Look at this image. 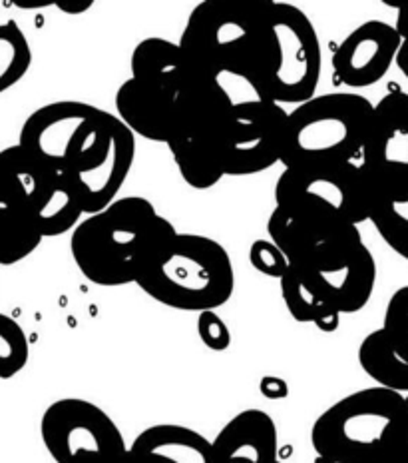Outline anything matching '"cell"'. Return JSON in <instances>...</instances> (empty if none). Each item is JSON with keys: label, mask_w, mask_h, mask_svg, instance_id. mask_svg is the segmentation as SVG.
Here are the masks:
<instances>
[{"label": "cell", "mask_w": 408, "mask_h": 463, "mask_svg": "<svg viewBox=\"0 0 408 463\" xmlns=\"http://www.w3.org/2000/svg\"><path fill=\"white\" fill-rule=\"evenodd\" d=\"M320 72L323 51L313 21L303 8L275 3L265 44L246 80L257 99L297 106L317 94Z\"/></svg>", "instance_id": "52a82bcc"}, {"label": "cell", "mask_w": 408, "mask_h": 463, "mask_svg": "<svg viewBox=\"0 0 408 463\" xmlns=\"http://www.w3.org/2000/svg\"><path fill=\"white\" fill-rule=\"evenodd\" d=\"M281 296L287 312L293 316V320L301 324H315L320 332H337L341 314L327 306L317 294L311 292V288L301 279V276L289 266L287 272L279 279Z\"/></svg>", "instance_id": "7402d4cb"}, {"label": "cell", "mask_w": 408, "mask_h": 463, "mask_svg": "<svg viewBox=\"0 0 408 463\" xmlns=\"http://www.w3.org/2000/svg\"><path fill=\"white\" fill-rule=\"evenodd\" d=\"M275 206L361 226L368 222V176L355 162L285 168L275 184Z\"/></svg>", "instance_id": "30bf717a"}, {"label": "cell", "mask_w": 408, "mask_h": 463, "mask_svg": "<svg viewBox=\"0 0 408 463\" xmlns=\"http://www.w3.org/2000/svg\"><path fill=\"white\" fill-rule=\"evenodd\" d=\"M23 11H42V8H56V0H8Z\"/></svg>", "instance_id": "1f68e13d"}, {"label": "cell", "mask_w": 408, "mask_h": 463, "mask_svg": "<svg viewBox=\"0 0 408 463\" xmlns=\"http://www.w3.org/2000/svg\"><path fill=\"white\" fill-rule=\"evenodd\" d=\"M94 3L96 0H56V8L64 14L78 16V14L88 13L94 6Z\"/></svg>", "instance_id": "4dcf8cb0"}, {"label": "cell", "mask_w": 408, "mask_h": 463, "mask_svg": "<svg viewBox=\"0 0 408 463\" xmlns=\"http://www.w3.org/2000/svg\"><path fill=\"white\" fill-rule=\"evenodd\" d=\"M396 66L398 71L404 74V79L408 80V34L403 36V43L401 48H398V54H396Z\"/></svg>", "instance_id": "d6a6232c"}, {"label": "cell", "mask_w": 408, "mask_h": 463, "mask_svg": "<svg viewBox=\"0 0 408 463\" xmlns=\"http://www.w3.org/2000/svg\"><path fill=\"white\" fill-rule=\"evenodd\" d=\"M289 110L255 99L236 102L223 146L226 176H254L281 164Z\"/></svg>", "instance_id": "4fadbf2b"}, {"label": "cell", "mask_w": 408, "mask_h": 463, "mask_svg": "<svg viewBox=\"0 0 408 463\" xmlns=\"http://www.w3.org/2000/svg\"><path fill=\"white\" fill-rule=\"evenodd\" d=\"M383 332L394 352L408 362V286L398 288L388 300Z\"/></svg>", "instance_id": "d4e9b609"}, {"label": "cell", "mask_w": 408, "mask_h": 463, "mask_svg": "<svg viewBox=\"0 0 408 463\" xmlns=\"http://www.w3.org/2000/svg\"><path fill=\"white\" fill-rule=\"evenodd\" d=\"M32 66V48L14 21L0 24V94L21 82Z\"/></svg>", "instance_id": "603a6c76"}, {"label": "cell", "mask_w": 408, "mask_h": 463, "mask_svg": "<svg viewBox=\"0 0 408 463\" xmlns=\"http://www.w3.org/2000/svg\"><path fill=\"white\" fill-rule=\"evenodd\" d=\"M176 232L150 200L125 196L80 220L72 230L70 252L88 282L120 288L138 282L150 260Z\"/></svg>", "instance_id": "7a4b0ae2"}, {"label": "cell", "mask_w": 408, "mask_h": 463, "mask_svg": "<svg viewBox=\"0 0 408 463\" xmlns=\"http://www.w3.org/2000/svg\"><path fill=\"white\" fill-rule=\"evenodd\" d=\"M375 104L357 92L315 94L289 110L285 168L355 162L363 154Z\"/></svg>", "instance_id": "5b68a950"}, {"label": "cell", "mask_w": 408, "mask_h": 463, "mask_svg": "<svg viewBox=\"0 0 408 463\" xmlns=\"http://www.w3.org/2000/svg\"><path fill=\"white\" fill-rule=\"evenodd\" d=\"M28 358L31 344L23 326L14 317L0 312V380H11L21 373Z\"/></svg>", "instance_id": "cb8c5ba5"}, {"label": "cell", "mask_w": 408, "mask_h": 463, "mask_svg": "<svg viewBox=\"0 0 408 463\" xmlns=\"http://www.w3.org/2000/svg\"><path fill=\"white\" fill-rule=\"evenodd\" d=\"M114 102L118 118L135 137L168 144L173 132V118H176V99L150 89L130 76L120 84Z\"/></svg>", "instance_id": "e0dca14e"}, {"label": "cell", "mask_w": 408, "mask_h": 463, "mask_svg": "<svg viewBox=\"0 0 408 463\" xmlns=\"http://www.w3.org/2000/svg\"><path fill=\"white\" fill-rule=\"evenodd\" d=\"M18 144L70 178L84 216L118 200L135 158V134L118 114L80 100L36 109L24 120Z\"/></svg>", "instance_id": "6da1fadb"}, {"label": "cell", "mask_w": 408, "mask_h": 463, "mask_svg": "<svg viewBox=\"0 0 408 463\" xmlns=\"http://www.w3.org/2000/svg\"><path fill=\"white\" fill-rule=\"evenodd\" d=\"M128 458L132 463H211V441L191 428L158 423L135 436Z\"/></svg>", "instance_id": "ffe728a7"}, {"label": "cell", "mask_w": 408, "mask_h": 463, "mask_svg": "<svg viewBox=\"0 0 408 463\" xmlns=\"http://www.w3.org/2000/svg\"><path fill=\"white\" fill-rule=\"evenodd\" d=\"M358 364L368 378L383 388L401 393L408 392V362L394 352L383 327L365 335L358 345Z\"/></svg>", "instance_id": "44dd1931"}, {"label": "cell", "mask_w": 408, "mask_h": 463, "mask_svg": "<svg viewBox=\"0 0 408 463\" xmlns=\"http://www.w3.org/2000/svg\"><path fill=\"white\" fill-rule=\"evenodd\" d=\"M135 286L172 310L199 314L231 300L236 269L218 240L176 232L155 252Z\"/></svg>", "instance_id": "3957f363"}, {"label": "cell", "mask_w": 408, "mask_h": 463, "mask_svg": "<svg viewBox=\"0 0 408 463\" xmlns=\"http://www.w3.org/2000/svg\"><path fill=\"white\" fill-rule=\"evenodd\" d=\"M277 463H279V461H277Z\"/></svg>", "instance_id": "d590c367"}, {"label": "cell", "mask_w": 408, "mask_h": 463, "mask_svg": "<svg viewBox=\"0 0 408 463\" xmlns=\"http://www.w3.org/2000/svg\"><path fill=\"white\" fill-rule=\"evenodd\" d=\"M363 168L371 176L408 174V94L393 90L375 104L363 146Z\"/></svg>", "instance_id": "9a60e30c"}, {"label": "cell", "mask_w": 408, "mask_h": 463, "mask_svg": "<svg viewBox=\"0 0 408 463\" xmlns=\"http://www.w3.org/2000/svg\"><path fill=\"white\" fill-rule=\"evenodd\" d=\"M279 433L264 410H243L211 439V463H277Z\"/></svg>", "instance_id": "2e32d148"}, {"label": "cell", "mask_w": 408, "mask_h": 463, "mask_svg": "<svg viewBox=\"0 0 408 463\" xmlns=\"http://www.w3.org/2000/svg\"><path fill=\"white\" fill-rule=\"evenodd\" d=\"M277 0H201L190 13L180 46L201 74L247 79L265 44Z\"/></svg>", "instance_id": "277c9868"}, {"label": "cell", "mask_w": 408, "mask_h": 463, "mask_svg": "<svg viewBox=\"0 0 408 463\" xmlns=\"http://www.w3.org/2000/svg\"><path fill=\"white\" fill-rule=\"evenodd\" d=\"M132 79L150 89L170 94L172 99L186 89L196 74L180 43L162 36H148L135 44L130 56Z\"/></svg>", "instance_id": "ac0fdd59"}, {"label": "cell", "mask_w": 408, "mask_h": 463, "mask_svg": "<svg viewBox=\"0 0 408 463\" xmlns=\"http://www.w3.org/2000/svg\"><path fill=\"white\" fill-rule=\"evenodd\" d=\"M198 334L203 345L209 347L211 352H226L231 345V332L223 317L218 316L216 310L199 312L198 317Z\"/></svg>", "instance_id": "4316f807"}, {"label": "cell", "mask_w": 408, "mask_h": 463, "mask_svg": "<svg viewBox=\"0 0 408 463\" xmlns=\"http://www.w3.org/2000/svg\"><path fill=\"white\" fill-rule=\"evenodd\" d=\"M365 463H406V461L403 458H398L396 453L386 451V453H383V456H378V458H375L371 461H365Z\"/></svg>", "instance_id": "836d02e7"}, {"label": "cell", "mask_w": 408, "mask_h": 463, "mask_svg": "<svg viewBox=\"0 0 408 463\" xmlns=\"http://www.w3.org/2000/svg\"><path fill=\"white\" fill-rule=\"evenodd\" d=\"M313 463H343V461H337V459H331V458H325V456H317Z\"/></svg>", "instance_id": "e575fe53"}, {"label": "cell", "mask_w": 408, "mask_h": 463, "mask_svg": "<svg viewBox=\"0 0 408 463\" xmlns=\"http://www.w3.org/2000/svg\"><path fill=\"white\" fill-rule=\"evenodd\" d=\"M289 266L327 306L338 314H357L371 302L376 284V262L363 242L358 226L309 248Z\"/></svg>", "instance_id": "9c48e42d"}, {"label": "cell", "mask_w": 408, "mask_h": 463, "mask_svg": "<svg viewBox=\"0 0 408 463\" xmlns=\"http://www.w3.org/2000/svg\"><path fill=\"white\" fill-rule=\"evenodd\" d=\"M236 102L219 79L196 74L176 96V118L166 146L188 186L209 190L226 176L223 146Z\"/></svg>", "instance_id": "8992f818"}, {"label": "cell", "mask_w": 408, "mask_h": 463, "mask_svg": "<svg viewBox=\"0 0 408 463\" xmlns=\"http://www.w3.org/2000/svg\"><path fill=\"white\" fill-rule=\"evenodd\" d=\"M408 410L401 392L375 385L345 395L315 420L311 443L317 456L365 463L391 451L393 433Z\"/></svg>", "instance_id": "ba28073f"}, {"label": "cell", "mask_w": 408, "mask_h": 463, "mask_svg": "<svg viewBox=\"0 0 408 463\" xmlns=\"http://www.w3.org/2000/svg\"><path fill=\"white\" fill-rule=\"evenodd\" d=\"M388 8L396 11V31L401 36L408 34V0H381Z\"/></svg>", "instance_id": "f546056e"}, {"label": "cell", "mask_w": 408, "mask_h": 463, "mask_svg": "<svg viewBox=\"0 0 408 463\" xmlns=\"http://www.w3.org/2000/svg\"><path fill=\"white\" fill-rule=\"evenodd\" d=\"M261 393H264V398L267 400H283L287 398L289 388H287V382L275 378V375H269V378L261 380Z\"/></svg>", "instance_id": "f1b7e54d"}, {"label": "cell", "mask_w": 408, "mask_h": 463, "mask_svg": "<svg viewBox=\"0 0 408 463\" xmlns=\"http://www.w3.org/2000/svg\"><path fill=\"white\" fill-rule=\"evenodd\" d=\"M249 264L259 274L281 279L289 269V260L274 240H255L249 248Z\"/></svg>", "instance_id": "484cf974"}, {"label": "cell", "mask_w": 408, "mask_h": 463, "mask_svg": "<svg viewBox=\"0 0 408 463\" xmlns=\"http://www.w3.org/2000/svg\"><path fill=\"white\" fill-rule=\"evenodd\" d=\"M18 192L44 238L72 232L84 218V208L70 178L64 172L32 156L21 144L3 150Z\"/></svg>", "instance_id": "7c38bea8"}, {"label": "cell", "mask_w": 408, "mask_h": 463, "mask_svg": "<svg viewBox=\"0 0 408 463\" xmlns=\"http://www.w3.org/2000/svg\"><path fill=\"white\" fill-rule=\"evenodd\" d=\"M391 451L396 453L398 458H403L408 463V410L404 416L398 421V426L393 433V443H391Z\"/></svg>", "instance_id": "83f0119b"}, {"label": "cell", "mask_w": 408, "mask_h": 463, "mask_svg": "<svg viewBox=\"0 0 408 463\" xmlns=\"http://www.w3.org/2000/svg\"><path fill=\"white\" fill-rule=\"evenodd\" d=\"M41 436L56 463H125L128 449L120 428L100 405L80 398L51 403Z\"/></svg>", "instance_id": "8fae6325"}, {"label": "cell", "mask_w": 408, "mask_h": 463, "mask_svg": "<svg viewBox=\"0 0 408 463\" xmlns=\"http://www.w3.org/2000/svg\"><path fill=\"white\" fill-rule=\"evenodd\" d=\"M368 176V222L408 262V174Z\"/></svg>", "instance_id": "d6986e66"}, {"label": "cell", "mask_w": 408, "mask_h": 463, "mask_svg": "<svg viewBox=\"0 0 408 463\" xmlns=\"http://www.w3.org/2000/svg\"><path fill=\"white\" fill-rule=\"evenodd\" d=\"M403 36L394 24L366 21L348 33L333 54L337 80L348 89H368L381 82L396 62Z\"/></svg>", "instance_id": "5bb4252c"}]
</instances>
